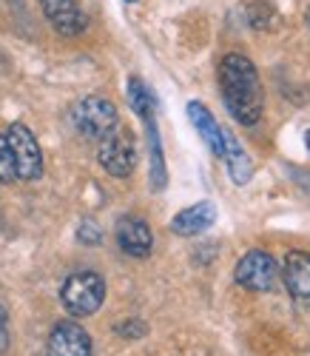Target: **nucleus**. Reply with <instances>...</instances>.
<instances>
[{"mask_svg":"<svg viewBox=\"0 0 310 356\" xmlns=\"http://www.w3.org/2000/svg\"><path fill=\"white\" fill-rule=\"evenodd\" d=\"M220 88L228 111L242 126H256L262 117V80L245 54L231 51L220 63Z\"/></svg>","mask_w":310,"mask_h":356,"instance_id":"1","label":"nucleus"},{"mask_svg":"<svg viewBox=\"0 0 310 356\" xmlns=\"http://www.w3.org/2000/svg\"><path fill=\"white\" fill-rule=\"evenodd\" d=\"M60 302L72 316H91L106 302V282L97 271H77L60 288Z\"/></svg>","mask_w":310,"mask_h":356,"instance_id":"2","label":"nucleus"},{"mask_svg":"<svg viewBox=\"0 0 310 356\" xmlns=\"http://www.w3.org/2000/svg\"><path fill=\"white\" fill-rule=\"evenodd\" d=\"M72 120H74V129L88 137V140H103L108 137L117 126H120V114H117V106L108 100V97H100V95H91V97H83L74 111H72Z\"/></svg>","mask_w":310,"mask_h":356,"instance_id":"3","label":"nucleus"},{"mask_svg":"<svg viewBox=\"0 0 310 356\" xmlns=\"http://www.w3.org/2000/svg\"><path fill=\"white\" fill-rule=\"evenodd\" d=\"M100 165L111 174V177H129L137 168V143L134 134L129 129H114L108 137L100 140V152H97Z\"/></svg>","mask_w":310,"mask_h":356,"instance_id":"4","label":"nucleus"},{"mask_svg":"<svg viewBox=\"0 0 310 356\" xmlns=\"http://www.w3.org/2000/svg\"><path fill=\"white\" fill-rule=\"evenodd\" d=\"M6 140H9L12 157H15L17 180H23V183L40 180V174H43V154H40V145H38L35 134L28 131L23 123H12L9 131H6Z\"/></svg>","mask_w":310,"mask_h":356,"instance_id":"5","label":"nucleus"},{"mask_svg":"<svg viewBox=\"0 0 310 356\" xmlns=\"http://www.w3.org/2000/svg\"><path fill=\"white\" fill-rule=\"evenodd\" d=\"M234 280H236V285H242L245 291L262 293V291H270V288L276 285V280H279V265H276V259H273L268 251L254 248V251H247V254L236 262Z\"/></svg>","mask_w":310,"mask_h":356,"instance_id":"6","label":"nucleus"},{"mask_svg":"<svg viewBox=\"0 0 310 356\" xmlns=\"http://www.w3.org/2000/svg\"><path fill=\"white\" fill-rule=\"evenodd\" d=\"M46 353L49 356H91V337L83 325L72 319L57 322L49 334Z\"/></svg>","mask_w":310,"mask_h":356,"instance_id":"7","label":"nucleus"},{"mask_svg":"<svg viewBox=\"0 0 310 356\" xmlns=\"http://www.w3.org/2000/svg\"><path fill=\"white\" fill-rule=\"evenodd\" d=\"M114 234H117V245H120L122 254H129V257H148L151 254L154 234H151L145 220H140V217H120Z\"/></svg>","mask_w":310,"mask_h":356,"instance_id":"8","label":"nucleus"},{"mask_svg":"<svg viewBox=\"0 0 310 356\" xmlns=\"http://www.w3.org/2000/svg\"><path fill=\"white\" fill-rule=\"evenodd\" d=\"M40 3H43V12L57 35L74 38L85 29V15L77 6V0H40Z\"/></svg>","mask_w":310,"mask_h":356,"instance_id":"9","label":"nucleus"},{"mask_svg":"<svg viewBox=\"0 0 310 356\" xmlns=\"http://www.w3.org/2000/svg\"><path fill=\"white\" fill-rule=\"evenodd\" d=\"M282 280L293 300L310 302V254L307 251H288L282 262Z\"/></svg>","mask_w":310,"mask_h":356,"instance_id":"10","label":"nucleus"},{"mask_svg":"<svg viewBox=\"0 0 310 356\" xmlns=\"http://www.w3.org/2000/svg\"><path fill=\"white\" fill-rule=\"evenodd\" d=\"M216 222V209L213 202H197L191 209H182L174 220H171V231L179 236H197L202 231H208Z\"/></svg>","mask_w":310,"mask_h":356,"instance_id":"11","label":"nucleus"},{"mask_svg":"<svg viewBox=\"0 0 310 356\" xmlns=\"http://www.w3.org/2000/svg\"><path fill=\"white\" fill-rule=\"evenodd\" d=\"M188 117H191L194 129L199 131V137L205 140V145L211 148L216 157H222V152H225V131L220 129V123L213 120V114L202 103H188Z\"/></svg>","mask_w":310,"mask_h":356,"instance_id":"12","label":"nucleus"},{"mask_svg":"<svg viewBox=\"0 0 310 356\" xmlns=\"http://www.w3.org/2000/svg\"><path fill=\"white\" fill-rule=\"evenodd\" d=\"M222 157H225V163H228V174H231V180H234L236 186H245V183L254 177V165H251V160H247L245 148H242V145L234 140V134H228V131H225V152H222Z\"/></svg>","mask_w":310,"mask_h":356,"instance_id":"13","label":"nucleus"},{"mask_svg":"<svg viewBox=\"0 0 310 356\" xmlns=\"http://www.w3.org/2000/svg\"><path fill=\"white\" fill-rule=\"evenodd\" d=\"M129 103H131V108L142 117V120L154 117V108H157V103H154V95H151V88H148L140 77H131V80H129Z\"/></svg>","mask_w":310,"mask_h":356,"instance_id":"14","label":"nucleus"},{"mask_svg":"<svg viewBox=\"0 0 310 356\" xmlns=\"http://www.w3.org/2000/svg\"><path fill=\"white\" fill-rule=\"evenodd\" d=\"M17 180V171H15V157H12V148L6 134H0V186L15 183Z\"/></svg>","mask_w":310,"mask_h":356,"instance_id":"15","label":"nucleus"},{"mask_svg":"<svg viewBox=\"0 0 310 356\" xmlns=\"http://www.w3.org/2000/svg\"><path fill=\"white\" fill-rule=\"evenodd\" d=\"M77 236H80V240H83V243H100V228H97L95 222H88V220H85V222L80 225Z\"/></svg>","mask_w":310,"mask_h":356,"instance_id":"16","label":"nucleus"},{"mask_svg":"<svg viewBox=\"0 0 310 356\" xmlns=\"http://www.w3.org/2000/svg\"><path fill=\"white\" fill-rule=\"evenodd\" d=\"M6 325H9V314H6V308L0 305V350L6 348V342H9V331H6Z\"/></svg>","mask_w":310,"mask_h":356,"instance_id":"17","label":"nucleus"},{"mask_svg":"<svg viewBox=\"0 0 310 356\" xmlns=\"http://www.w3.org/2000/svg\"><path fill=\"white\" fill-rule=\"evenodd\" d=\"M117 331H120V334H126V337H137V334H142L145 328H142V325H137V322H134V325H129V328H126V325H120Z\"/></svg>","mask_w":310,"mask_h":356,"instance_id":"18","label":"nucleus"},{"mask_svg":"<svg viewBox=\"0 0 310 356\" xmlns=\"http://www.w3.org/2000/svg\"><path fill=\"white\" fill-rule=\"evenodd\" d=\"M304 143H307V152H310V131L304 134Z\"/></svg>","mask_w":310,"mask_h":356,"instance_id":"19","label":"nucleus"},{"mask_svg":"<svg viewBox=\"0 0 310 356\" xmlns=\"http://www.w3.org/2000/svg\"><path fill=\"white\" fill-rule=\"evenodd\" d=\"M307 26H310V6H307Z\"/></svg>","mask_w":310,"mask_h":356,"instance_id":"20","label":"nucleus"},{"mask_svg":"<svg viewBox=\"0 0 310 356\" xmlns=\"http://www.w3.org/2000/svg\"><path fill=\"white\" fill-rule=\"evenodd\" d=\"M126 3H137V0H126Z\"/></svg>","mask_w":310,"mask_h":356,"instance_id":"21","label":"nucleus"}]
</instances>
